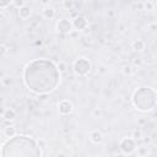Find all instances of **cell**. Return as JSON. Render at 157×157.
I'll use <instances>...</instances> for the list:
<instances>
[{
  "label": "cell",
  "mask_w": 157,
  "mask_h": 157,
  "mask_svg": "<svg viewBox=\"0 0 157 157\" xmlns=\"http://www.w3.org/2000/svg\"><path fill=\"white\" fill-rule=\"evenodd\" d=\"M23 82L32 92L37 94H48L58 87L60 72L53 61L48 59H36L25 67Z\"/></svg>",
  "instance_id": "1"
},
{
  "label": "cell",
  "mask_w": 157,
  "mask_h": 157,
  "mask_svg": "<svg viewBox=\"0 0 157 157\" xmlns=\"http://www.w3.org/2000/svg\"><path fill=\"white\" fill-rule=\"evenodd\" d=\"M1 157H40V148L32 137L15 135L4 144Z\"/></svg>",
  "instance_id": "2"
},
{
  "label": "cell",
  "mask_w": 157,
  "mask_h": 157,
  "mask_svg": "<svg viewBox=\"0 0 157 157\" xmlns=\"http://www.w3.org/2000/svg\"><path fill=\"white\" fill-rule=\"evenodd\" d=\"M156 91L151 87H141L132 94L134 105L141 112H148L156 105Z\"/></svg>",
  "instance_id": "3"
},
{
  "label": "cell",
  "mask_w": 157,
  "mask_h": 157,
  "mask_svg": "<svg viewBox=\"0 0 157 157\" xmlns=\"http://www.w3.org/2000/svg\"><path fill=\"white\" fill-rule=\"evenodd\" d=\"M72 67H74V71L77 75L83 76V75H87L90 72V70H91V63L86 58H78V59H76L74 61Z\"/></svg>",
  "instance_id": "4"
},
{
  "label": "cell",
  "mask_w": 157,
  "mask_h": 157,
  "mask_svg": "<svg viewBox=\"0 0 157 157\" xmlns=\"http://www.w3.org/2000/svg\"><path fill=\"white\" fill-rule=\"evenodd\" d=\"M119 147H120V150H121L124 153H131V152L135 151L136 144H135L134 139H131V137H124V139L120 141Z\"/></svg>",
  "instance_id": "5"
},
{
  "label": "cell",
  "mask_w": 157,
  "mask_h": 157,
  "mask_svg": "<svg viewBox=\"0 0 157 157\" xmlns=\"http://www.w3.org/2000/svg\"><path fill=\"white\" fill-rule=\"evenodd\" d=\"M56 29H58V32H60V33H69V32H71V29H72V23H71V21L70 20H67V18H61V20H59V22L56 23Z\"/></svg>",
  "instance_id": "6"
},
{
  "label": "cell",
  "mask_w": 157,
  "mask_h": 157,
  "mask_svg": "<svg viewBox=\"0 0 157 157\" xmlns=\"http://www.w3.org/2000/svg\"><path fill=\"white\" fill-rule=\"evenodd\" d=\"M72 109H74L72 103H71L70 101H67V99H63V101H60L59 104H58V110H59V113L63 114V115L70 114V113L72 112Z\"/></svg>",
  "instance_id": "7"
},
{
  "label": "cell",
  "mask_w": 157,
  "mask_h": 157,
  "mask_svg": "<svg viewBox=\"0 0 157 157\" xmlns=\"http://www.w3.org/2000/svg\"><path fill=\"white\" fill-rule=\"evenodd\" d=\"M71 23H72V27H74L75 29H77V31H83V29L87 27V20H86V17H83V16H77V17H75V20H74Z\"/></svg>",
  "instance_id": "8"
},
{
  "label": "cell",
  "mask_w": 157,
  "mask_h": 157,
  "mask_svg": "<svg viewBox=\"0 0 157 157\" xmlns=\"http://www.w3.org/2000/svg\"><path fill=\"white\" fill-rule=\"evenodd\" d=\"M90 139H91L92 142L99 144V142H102V140H103V135H102V132H101L99 130H93V131H91V134H90Z\"/></svg>",
  "instance_id": "9"
},
{
  "label": "cell",
  "mask_w": 157,
  "mask_h": 157,
  "mask_svg": "<svg viewBox=\"0 0 157 157\" xmlns=\"http://www.w3.org/2000/svg\"><path fill=\"white\" fill-rule=\"evenodd\" d=\"M2 117H4L5 120H13L17 117V113H16V110L13 108H7V109H5Z\"/></svg>",
  "instance_id": "10"
},
{
  "label": "cell",
  "mask_w": 157,
  "mask_h": 157,
  "mask_svg": "<svg viewBox=\"0 0 157 157\" xmlns=\"http://www.w3.org/2000/svg\"><path fill=\"white\" fill-rule=\"evenodd\" d=\"M18 16L22 18V20H26V18H28L29 16H31V9H29V6H22L21 9H18Z\"/></svg>",
  "instance_id": "11"
},
{
  "label": "cell",
  "mask_w": 157,
  "mask_h": 157,
  "mask_svg": "<svg viewBox=\"0 0 157 157\" xmlns=\"http://www.w3.org/2000/svg\"><path fill=\"white\" fill-rule=\"evenodd\" d=\"M42 15H43V17L44 18H47V20H52L54 16H55V10L53 9V7H44L43 10H42Z\"/></svg>",
  "instance_id": "12"
},
{
  "label": "cell",
  "mask_w": 157,
  "mask_h": 157,
  "mask_svg": "<svg viewBox=\"0 0 157 157\" xmlns=\"http://www.w3.org/2000/svg\"><path fill=\"white\" fill-rule=\"evenodd\" d=\"M145 48V42L141 40V39H136L134 43H132V49L136 50V52H140Z\"/></svg>",
  "instance_id": "13"
},
{
  "label": "cell",
  "mask_w": 157,
  "mask_h": 157,
  "mask_svg": "<svg viewBox=\"0 0 157 157\" xmlns=\"http://www.w3.org/2000/svg\"><path fill=\"white\" fill-rule=\"evenodd\" d=\"M4 135L6 136V137H13L15 135H16V129L13 128V126H6L5 129H4Z\"/></svg>",
  "instance_id": "14"
},
{
  "label": "cell",
  "mask_w": 157,
  "mask_h": 157,
  "mask_svg": "<svg viewBox=\"0 0 157 157\" xmlns=\"http://www.w3.org/2000/svg\"><path fill=\"white\" fill-rule=\"evenodd\" d=\"M56 67H58L59 72H65V71H66V69H67L66 64H65V63H63V61H60V63L56 65Z\"/></svg>",
  "instance_id": "15"
},
{
  "label": "cell",
  "mask_w": 157,
  "mask_h": 157,
  "mask_svg": "<svg viewBox=\"0 0 157 157\" xmlns=\"http://www.w3.org/2000/svg\"><path fill=\"white\" fill-rule=\"evenodd\" d=\"M123 72H124V75L130 76V75L132 74V67H131L130 65H125V66H124V69H123Z\"/></svg>",
  "instance_id": "16"
},
{
  "label": "cell",
  "mask_w": 157,
  "mask_h": 157,
  "mask_svg": "<svg viewBox=\"0 0 157 157\" xmlns=\"http://www.w3.org/2000/svg\"><path fill=\"white\" fill-rule=\"evenodd\" d=\"M144 6H145L146 10H153L155 2H152V1H145V2H144Z\"/></svg>",
  "instance_id": "17"
},
{
  "label": "cell",
  "mask_w": 157,
  "mask_h": 157,
  "mask_svg": "<svg viewBox=\"0 0 157 157\" xmlns=\"http://www.w3.org/2000/svg\"><path fill=\"white\" fill-rule=\"evenodd\" d=\"M63 6H64L66 10H71L72 6H74V2H72V1H64V2H63Z\"/></svg>",
  "instance_id": "18"
},
{
  "label": "cell",
  "mask_w": 157,
  "mask_h": 157,
  "mask_svg": "<svg viewBox=\"0 0 157 157\" xmlns=\"http://www.w3.org/2000/svg\"><path fill=\"white\" fill-rule=\"evenodd\" d=\"M11 4L10 0H0V9H5Z\"/></svg>",
  "instance_id": "19"
},
{
  "label": "cell",
  "mask_w": 157,
  "mask_h": 157,
  "mask_svg": "<svg viewBox=\"0 0 157 157\" xmlns=\"http://www.w3.org/2000/svg\"><path fill=\"white\" fill-rule=\"evenodd\" d=\"M13 5L17 7V9H21L22 6H25L26 4H25V1L23 0H16V1H13Z\"/></svg>",
  "instance_id": "20"
},
{
  "label": "cell",
  "mask_w": 157,
  "mask_h": 157,
  "mask_svg": "<svg viewBox=\"0 0 157 157\" xmlns=\"http://www.w3.org/2000/svg\"><path fill=\"white\" fill-rule=\"evenodd\" d=\"M6 53H7V48L5 45H0V56L6 55Z\"/></svg>",
  "instance_id": "21"
},
{
  "label": "cell",
  "mask_w": 157,
  "mask_h": 157,
  "mask_svg": "<svg viewBox=\"0 0 157 157\" xmlns=\"http://www.w3.org/2000/svg\"><path fill=\"white\" fill-rule=\"evenodd\" d=\"M137 152H139V155H140V156H144V155H146V153H147V147H141V148H139V150H137Z\"/></svg>",
  "instance_id": "22"
},
{
  "label": "cell",
  "mask_w": 157,
  "mask_h": 157,
  "mask_svg": "<svg viewBox=\"0 0 157 157\" xmlns=\"http://www.w3.org/2000/svg\"><path fill=\"white\" fill-rule=\"evenodd\" d=\"M134 137H136V139H140V137H141V131H140V130H136V131H134Z\"/></svg>",
  "instance_id": "23"
},
{
  "label": "cell",
  "mask_w": 157,
  "mask_h": 157,
  "mask_svg": "<svg viewBox=\"0 0 157 157\" xmlns=\"http://www.w3.org/2000/svg\"><path fill=\"white\" fill-rule=\"evenodd\" d=\"M38 146H39V148H44L45 147V142L43 140H39L38 141Z\"/></svg>",
  "instance_id": "24"
},
{
  "label": "cell",
  "mask_w": 157,
  "mask_h": 157,
  "mask_svg": "<svg viewBox=\"0 0 157 157\" xmlns=\"http://www.w3.org/2000/svg\"><path fill=\"white\" fill-rule=\"evenodd\" d=\"M9 83H11V80L10 78H5L4 80V85H9Z\"/></svg>",
  "instance_id": "25"
},
{
  "label": "cell",
  "mask_w": 157,
  "mask_h": 157,
  "mask_svg": "<svg viewBox=\"0 0 157 157\" xmlns=\"http://www.w3.org/2000/svg\"><path fill=\"white\" fill-rule=\"evenodd\" d=\"M150 28H151V31H155V29H156V25H155V23H152V25L150 26Z\"/></svg>",
  "instance_id": "26"
},
{
  "label": "cell",
  "mask_w": 157,
  "mask_h": 157,
  "mask_svg": "<svg viewBox=\"0 0 157 157\" xmlns=\"http://www.w3.org/2000/svg\"><path fill=\"white\" fill-rule=\"evenodd\" d=\"M115 157H126L124 153H118V155H115Z\"/></svg>",
  "instance_id": "27"
},
{
  "label": "cell",
  "mask_w": 157,
  "mask_h": 157,
  "mask_svg": "<svg viewBox=\"0 0 157 157\" xmlns=\"http://www.w3.org/2000/svg\"><path fill=\"white\" fill-rule=\"evenodd\" d=\"M140 64H141V60H140V59L135 60V65H140Z\"/></svg>",
  "instance_id": "28"
},
{
  "label": "cell",
  "mask_w": 157,
  "mask_h": 157,
  "mask_svg": "<svg viewBox=\"0 0 157 157\" xmlns=\"http://www.w3.org/2000/svg\"><path fill=\"white\" fill-rule=\"evenodd\" d=\"M58 157H67V156H66L65 153H63V152H61V153H59V155H58Z\"/></svg>",
  "instance_id": "29"
},
{
  "label": "cell",
  "mask_w": 157,
  "mask_h": 157,
  "mask_svg": "<svg viewBox=\"0 0 157 157\" xmlns=\"http://www.w3.org/2000/svg\"><path fill=\"white\" fill-rule=\"evenodd\" d=\"M36 44H37V45H40V44H42V40H37Z\"/></svg>",
  "instance_id": "30"
}]
</instances>
